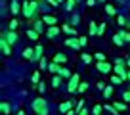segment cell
Returning a JSON list of instances; mask_svg holds the SVG:
<instances>
[{
  "mask_svg": "<svg viewBox=\"0 0 130 115\" xmlns=\"http://www.w3.org/2000/svg\"><path fill=\"white\" fill-rule=\"evenodd\" d=\"M32 111H35L37 115H48V113H50V107H48L46 98L38 96L37 100H32Z\"/></svg>",
  "mask_w": 130,
  "mask_h": 115,
  "instance_id": "cell-1",
  "label": "cell"
},
{
  "mask_svg": "<svg viewBox=\"0 0 130 115\" xmlns=\"http://www.w3.org/2000/svg\"><path fill=\"white\" fill-rule=\"evenodd\" d=\"M0 52L2 56H12V44L6 38V31H2V38H0Z\"/></svg>",
  "mask_w": 130,
  "mask_h": 115,
  "instance_id": "cell-2",
  "label": "cell"
},
{
  "mask_svg": "<svg viewBox=\"0 0 130 115\" xmlns=\"http://www.w3.org/2000/svg\"><path fill=\"white\" fill-rule=\"evenodd\" d=\"M78 84H80V75L73 73V77L69 79V84H67V90L73 94V92H78Z\"/></svg>",
  "mask_w": 130,
  "mask_h": 115,
  "instance_id": "cell-3",
  "label": "cell"
},
{
  "mask_svg": "<svg viewBox=\"0 0 130 115\" xmlns=\"http://www.w3.org/2000/svg\"><path fill=\"white\" fill-rule=\"evenodd\" d=\"M96 71L107 75V73H111V71H113V65H111L107 60H105V62H98V63H96Z\"/></svg>",
  "mask_w": 130,
  "mask_h": 115,
  "instance_id": "cell-4",
  "label": "cell"
},
{
  "mask_svg": "<svg viewBox=\"0 0 130 115\" xmlns=\"http://www.w3.org/2000/svg\"><path fill=\"white\" fill-rule=\"evenodd\" d=\"M65 46H69L71 50H80V40H78V37H69L67 40H65Z\"/></svg>",
  "mask_w": 130,
  "mask_h": 115,
  "instance_id": "cell-5",
  "label": "cell"
},
{
  "mask_svg": "<svg viewBox=\"0 0 130 115\" xmlns=\"http://www.w3.org/2000/svg\"><path fill=\"white\" fill-rule=\"evenodd\" d=\"M59 31H61V29L57 27V25H50V27L46 29V37H48V38H56L57 35H59Z\"/></svg>",
  "mask_w": 130,
  "mask_h": 115,
  "instance_id": "cell-6",
  "label": "cell"
},
{
  "mask_svg": "<svg viewBox=\"0 0 130 115\" xmlns=\"http://www.w3.org/2000/svg\"><path fill=\"white\" fill-rule=\"evenodd\" d=\"M61 69H63V65H61V63H56V62H50V63H48V71H50V73H54V75H59Z\"/></svg>",
  "mask_w": 130,
  "mask_h": 115,
  "instance_id": "cell-7",
  "label": "cell"
},
{
  "mask_svg": "<svg viewBox=\"0 0 130 115\" xmlns=\"http://www.w3.org/2000/svg\"><path fill=\"white\" fill-rule=\"evenodd\" d=\"M61 31H63L65 35H69V37H77V29L71 27V23H63L61 25Z\"/></svg>",
  "mask_w": 130,
  "mask_h": 115,
  "instance_id": "cell-8",
  "label": "cell"
},
{
  "mask_svg": "<svg viewBox=\"0 0 130 115\" xmlns=\"http://www.w3.org/2000/svg\"><path fill=\"white\" fill-rule=\"evenodd\" d=\"M75 104H77V102H73V100H69V102H61L59 104V111H61V113H67L69 109L75 107Z\"/></svg>",
  "mask_w": 130,
  "mask_h": 115,
  "instance_id": "cell-9",
  "label": "cell"
},
{
  "mask_svg": "<svg viewBox=\"0 0 130 115\" xmlns=\"http://www.w3.org/2000/svg\"><path fill=\"white\" fill-rule=\"evenodd\" d=\"M6 38H8V42L13 46L17 42V33H15V31H12V29H8V31H6Z\"/></svg>",
  "mask_w": 130,
  "mask_h": 115,
  "instance_id": "cell-10",
  "label": "cell"
},
{
  "mask_svg": "<svg viewBox=\"0 0 130 115\" xmlns=\"http://www.w3.org/2000/svg\"><path fill=\"white\" fill-rule=\"evenodd\" d=\"M42 54H44V48H42L40 44H37L35 46V60H32V62H40L42 58H44Z\"/></svg>",
  "mask_w": 130,
  "mask_h": 115,
  "instance_id": "cell-11",
  "label": "cell"
},
{
  "mask_svg": "<svg viewBox=\"0 0 130 115\" xmlns=\"http://www.w3.org/2000/svg\"><path fill=\"white\" fill-rule=\"evenodd\" d=\"M44 19H37V21H35V25H32V29H37V31H38V33H46V29H44Z\"/></svg>",
  "mask_w": 130,
  "mask_h": 115,
  "instance_id": "cell-12",
  "label": "cell"
},
{
  "mask_svg": "<svg viewBox=\"0 0 130 115\" xmlns=\"http://www.w3.org/2000/svg\"><path fill=\"white\" fill-rule=\"evenodd\" d=\"M25 35H27L31 40H38V37H40V33H38L37 29H32V27H31V29H27V33H25Z\"/></svg>",
  "mask_w": 130,
  "mask_h": 115,
  "instance_id": "cell-13",
  "label": "cell"
},
{
  "mask_svg": "<svg viewBox=\"0 0 130 115\" xmlns=\"http://www.w3.org/2000/svg\"><path fill=\"white\" fill-rule=\"evenodd\" d=\"M52 62H56V63H61V65H65V63H67V56H65V54H56V56H54V60Z\"/></svg>",
  "mask_w": 130,
  "mask_h": 115,
  "instance_id": "cell-14",
  "label": "cell"
},
{
  "mask_svg": "<svg viewBox=\"0 0 130 115\" xmlns=\"http://www.w3.org/2000/svg\"><path fill=\"white\" fill-rule=\"evenodd\" d=\"M23 58L29 60V62H32V60H35V48H25L23 50Z\"/></svg>",
  "mask_w": 130,
  "mask_h": 115,
  "instance_id": "cell-15",
  "label": "cell"
},
{
  "mask_svg": "<svg viewBox=\"0 0 130 115\" xmlns=\"http://www.w3.org/2000/svg\"><path fill=\"white\" fill-rule=\"evenodd\" d=\"M0 111H2V115H10V113H12L10 102H0Z\"/></svg>",
  "mask_w": 130,
  "mask_h": 115,
  "instance_id": "cell-16",
  "label": "cell"
},
{
  "mask_svg": "<svg viewBox=\"0 0 130 115\" xmlns=\"http://www.w3.org/2000/svg\"><path fill=\"white\" fill-rule=\"evenodd\" d=\"M10 12H12L13 16H17V13L21 12V4L17 2V0H12V6H10Z\"/></svg>",
  "mask_w": 130,
  "mask_h": 115,
  "instance_id": "cell-17",
  "label": "cell"
},
{
  "mask_svg": "<svg viewBox=\"0 0 130 115\" xmlns=\"http://www.w3.org/2000/svg\"><path fill=\"white\" fill-rule=\"evenodd\" d=\"M42 19H44V23L48 25V27H50V25H56V23H57V17H56V16H44Z\"/></svg>",
  "mask_w": 130,
  "mask_h": 115,
  "instance_id": "cell-18",
  "label": "cell"
},
{
  "mask_svg": "<svg viewBox=\"0 0 130 115\" xmlns=\"http://www.w3.org/2000/svg\"><path fill=\"white\" fill-rule=\"evenodd\" d=\"M88 33H90V37H96V35H98V23L90 21V25H88Z\"/></svg>",
  "mask_w": 130,
  "mask_h": 115,
  "instance_id": "cell-19",
  "label": "cell"
},
{
  "mask_svg": "<svg viewBox=\"0 0 130 115\" xmlns=\"http://www.w3.org/2000/svg\"><path fill=\"white\" fill-rule=\"evenodd\" d=\"M61 81H63V77H61V75H54V77H52V86H54V88H59Z\"/></svg>",
  "mask_w": 130,
  "mask_h": 115,
  "instance_id": "cell-20",
  "label": "cell"
},
{
  "mask_svg": "<svg viewBox=\"0 0 130 115\" xmlns=\"http://www.w3.org/2000/svg\"><path fill=\"white\" fill-rule=\"evenodd\" d=\"M113 44H115V46H122V44H124V38L121 37V33H117V35L113 37Z\"/></svg>",
  "mask_w": 130,
  "mask_h": 115,
  "instance_id": "cell-21",
  "label": "cell"
},
{
  "mask_svg": "<svg viewBox=\"0 0 130 115\" xmlns=\"http://www.w3.org/2000/svg\"><path fill=\"white\" fill-rule=\"evenodd\" d=\"M113 106L117 107L119 111H126V109H128V104H126V102H113Z\"/></svg>",
  "mask_w": 130,
  "mask_h": 115,
  "instance_id": "cell-22",
  "label": "cell"
},
{
  "mask_svg": "<svg viewBox=\"0 0 130 115\" xmlns=\"http://www.w3.org/2000/svg\"><path fill=\"white\" fill-rule=\"evenodd\" d=\"M75 6H77V0H67V2H65V10H67V12H73V8Z\"/></svg>",
  "mask_w": 130,
  "mask_h": 115,
  "instance_id": "cell-23",
  "label": "cell"
},
{
  "mask_svg": "<svg viewBox=\"0 0 130 115\" xmlns=\"http://www.w3.org/2000/svg\"><path fill=\"white\" fill-rule=\"evenodd\" d=\"M105 13H107V16H117V8L111 6V4H107L105 6Z\"/></svg>",
  "mask_w": 130,
  "mask_h": 115,
  "instance_id": "cell-24",
  "label": "cell"
},
{
  "mask_svg": "<svg viewBox=\"0 0 130 115\" xmlns=\"http://www.w3.org/2000/svg\"><path fill=\"white\" fill-rule=\"evenodd\" d=\"M32 84H35V86H37L38 84V82H40V69H38V71H35V73H32Z\"/></svg>",
  "mask_w": 130,
  "mask_h": 115,
  "instance_id": "cell-25",
  "label": "cell"
},
{
  "mask_svg": "<svg viewBox=\"0 0 130 115\" xmlns=\"http://www.w3.org/2000/svg\"><path fill=\"white\" fill-rule=\"evenodd\" d=\"M122 81H124V79H122L121 75H117V73H115V75H111V82H113V84H121Z\"/></svg>",
  "mask_w": 130,
  "mask_h": 115,
  "instance_id": "cell-26",
  "label": "cell"
},
{
  "mask_svg": "<svg viewBox=\"0 0 130 115\" xmlns=\"http://www.w3.org/2000/svg\"><path fill=\"white\" fill-rule=\"evenodd\" d=\"M105 29H107V25H105V23L102 21V23L98 25V37H103V33H105Z\"/></svg>",
  "mask_w": 130,
  "mask_h": 115,
  "instance_id": "cell-27",
  "label": "cell"
},
{
  "mask_svg": "<svg viewBox=\"0 0 130 115\" xmlns=\"http://www.w3.org/2000/svg\"><path fill=\"white\" fill-rule=\"evenodd\" d=\"M113 96V86H105L103 88V98H111Z\"/></svg>",
  "mask_w": 130,
  "mask_h": 115,
  "instance_id": "cell-28",
  "label": "cell"
},
{
  "mask_svg": "<svg viewBox=\"0 0 130 115\" xmlns=\"http://www.w3.org/2000/svg\"><path fill=\"white\" fill-rule=\"evenodd\" d=\"M61 77H63V79H71V77H73V73H71V71L69 69H67V67H63V69H61Z\"/></svg>",
  "mask_w": 130,
  "mask_h": 115,
  "instance_id": "cell-29",
  "label": "cell"
},
{
  "mask_svg": "<svg viewBox=\"0 0 130 115\" xmlns=\"http://www.w3.org/2000/svg\"><path fill=\"white\" fill-rule=\"evenodd\" d=\"M119 33H121V37L124 38V42H130V31H124V29H121Z\"/></svg>",
  "mask_w": 130,
  "mask_h": 115,
  "instance_id": "cell-30",
  "label": "cell"
},
{
  "mask_svg": "<svg viewBox=\"0 0 130 115\" xmlns=\"http://www.w3.org/2000/svg\"><path fill=\"white\" fill-rule=\"evenodd\" d=\"M86 90H88V82H86V81H80V84H78V92L82 94V92H86Z\"/></svg>",
  "mask_w": 130,
  "mask_h": 115,
  "instance_id": "cell-31",
  "label": "cell"
},
{
  "mask_svg": "<svg viewBox=\"0 0 130 115\" xmlns=\"http://www.w3.org/2000/svg\"><path fill=\"white\" fill-rule=\"evenodd\" d=\"M102 109H103V106L96 104V106H94V109H92V115H102Z\"/></svg>",
  "mask_w": 130,
  "mask_h": 115,
  "instance_id": "cell-32",
  "label": "cell"
},
{
  "mask_svg": "<svg viewBox=\"0 0 130 115\" xmlns=\"http://www.w3.org/2000/svg\"><path fill=\"white\" fill-rule=\"evenodd\" d=\"M92 58H94V56H90V54H86V52H84V54L80 56V60H82L84 63H90V62H92Z\"/></svg>",
  "mask_w": 130,
  "mask_h": 115,
  "instance_id": "cell-33",
  "label": "cell"
},
{
  "mask_svg": "<svg viewBox=\"0 0 130 115\" xmlns=\"http://www.w3.org/2000/svg\"><path fill=\"white\" fill-rule=\"evenodd\" d=\"M17 27H19V21H17V19H12V21H10V25H8V29H12V31H15Z\"/></svg>",
  "mask_w": 130,
  "mask_h": 115,
  "instance_id": "cell-34",
  "label": "cell"
},
{
  "mask_svg": "<svg viewBox=\"0 0 130 115\" xmlns=\"http://www.w3.org/2000/svg\"><path fill=\"white\" fill-rule=\"evenodd\" d=\"M117 23H119V25H122V27H126V23H128V21H126V17H124V16H117Z\"/></svg>",
  "mask_w": 130,
  "mask_h": 115,
  "instance_id": "cell-35",
  "label": "cell"
},
{
  "mask_svg": "<svg viewBox=\"0 0 130 115\" xmlns=\"http://www.w3.org/2000/svg\"><path fill=\"white\" fill-rule=\"evenodd\" d=\"M94 58H96L98 62H105V54H102V52H96V54H94Z\"/></svg>",
  "mask_w": 130,
  "mask_h": 115,
  "instance_id": "cell-36",
  "label": "cell"
},
{
  "mask_svg": "<svg viewBox=\"0 0 130 115\" xmlns=\"http://www.w3.org/2000/svg\"><path fill=\"white\" fill-rule=\"evenodd\" d=\"M82 107H84V100H77V104H75V109H77V111H80Z\"/></svg>",
  "mask_w": 130,
  "mask_h": 115,
  "instance_id": "cell-37",
  "label": "cell"
},
{
  "mask_svg": "<svg viewBox=\"0 0 130 115\" xmlns=\"http://www.w3.org/2000/svg\"><path fill=\"white\" fill-rule=\"evenodd\" d=\"M122 100H124L126 104L130 102V88H128V90H126V92H122Z\"/></svg>",
  "mask_w": 130,
  "mask_h": 115,
  "instance_id": "cell-38",
  "label": "cell"
},
{
  "mask_svg": "<svg viewBox=\"0 0 130 115\" xmlns=\"http://www.w3.org/2000/svg\"><path fill=\"white\" fill-rule=\"evenodd\" d=\"M37 90L40 92V94H42V92L46 90V86H44V82H38V84H37Z\"/></svg>",
  "mask_w": 130,
  "mask_h": 115,
  "instance_id": "cell-39",
  "label": "cell"
},
{
  "mask_svg": "<svg viewBox=\"0 0 130 115\" xmlns=\"http://www.w3.org/2000/svg\"><path fill=\"white\" fill-rule=\"evenodd\" d=\"M40 69H48V62H46L44 58L40 60Z\"/></svg>",
  "mask_w": 130,
  "mask_h": 115,
  "instance_id": "cell-40",
  "label": "cell"
},
{
  "mask_svg": "<svg viewBox=\"0 0 130 115\" xmlns=\"http://www.w3.org/2000/svg\"><path fill=\"white\" fill-rule=\"evenodd\" d=\"M78 40H80V46H86V44H88V38H86V37H78Z\"/></svg>",
  "mask_w": 130,
  "mask_h": 115,
  "instance_id": "cell-41",
  "label": "cell"
},
{
  "mask_svg": "<svg viewBox=\"0 0 130 115\" xmlns=\"http://www.w3.org/2000/svg\"><path fill=\"white\" fill-rule=\"evenodd\" d=\"M96 86H98V88H100V90H102V92H103V88H105V86H107V84H105V82H102V81H100V82H98V84H96Z\"/></svg>",
  "mask_w": 130,
  "mask_h": 115,
  "instance_id": "cell-42",
  "label": "cell"
},
{
  "mask_svg": "<svg viewBox=\"0 0 130 115\" xmlns=\"http://www.w3.org/2000/svg\"><path fill=\"white\" fill-rule=\"evenodd\" d=\"M78 115H90V111H88V109H86V107H82V109H80V111H78Z\"/></svg>",
  "mask_w": 130,
  "mask_h": 115,
  "instance_id": "cell-43",
  "label": "cell"
},
{
  "mask_svg": "<svg viewBox=\"0 0 130 115\" xmlns=\"http://www.w3.org/2000/svg\"><path fill=\"white\" fill-rule=\"evenodd\" d=\"M65 115H78V111H77V109H75V107H73V109H69V111H67V113H65Z\"/></svg>",
  "mask_w": 130,
  "mask_h": 115,
  "instance_id": "cell-44",
  "label": "cell"
},
{
  "mask_svg": "<svg viewBox=\"0 0 130 115\" xmlns=\"http://www.w3.org/2000/svg\"><path fill=\"white\" fill-rule=\"evenodd\" d=\"M46 2H48V4H52V6H57V4H59L57 0H46Z\"/></svg>",
  "mask_w": 130,
  "mask_h": 115,
  "instance_id": "cell-45",
  "label": "cell"
},
{
  "mask_svg": "<svg viewBox=\"0 0 130 115\" xmlns=\"http://www.w3.org/2000/svg\"><path fill=\"white\" fill-rule=\"evenodd\" d=\"M86 4H88V6H94V4H96V0H86Z\"/></svg>",
  "mask_w": 130,
  "mask_h": 115,
  "instance_id": "cell-46",
  "label": "cell"
},
{
  "mask_svg": "<svg viewBox=\"0 0 130 115\" xmlns=\"http://www.w3.org/2000/svg\"><path fill=\"white\" fill-rule=\"evenodd\" d=\"M17 115H25V111H23V109H19V111H17Z\"/></svg>",
  "mask_w": 130,
  "mask_h": 115,
  "instance_id": "cell-47",
  "label": "cell"
},
{
  "mask_svg": "<svg viewBox=\"0 0 130 115\" xmlns=\"http://www.w3.org/2000/svg\"><path fill=\"white\" fill-rule=\"evenodd\" d=\"M126 63H128V69H130V58H128V60H126Z\"/></svg>",
  "mask_w": 130,
  "mask_h": 115,
  "instance_id": "cell-48",
  "label": "cell"
},
{
  "mask_svg": "<svg viewBox=\"0 0 130 115\" xmlns=\"http://www.w3.org/2000/svg\"><path fill=\"white\" fill-rule=\"evenodd\" d=\"M57 2H59V4H63V2H67V0H57Z\"/></svg>",
  "mask_w": 130,
  "mask_h": 115,
  "instance_id": "cell-49",
  "label": "cell"
},
{
  "mask_svg": "<svg viewBox=\"0 0 130 115\" xmlns=\"http://www.w3.org/2000/svg\"><path fill=\"white\" fill-rule=\"evenodd\" d=\"M126 27H128V29H130V21H128V23H126Z\"/></svg>",
  "mask_w": 130,
  "mask_h": 115,
  "instance_id": "cell-50",
  "label": "cell"
},
{
  "mask_svg": "<svg viewBox=\"0 0 130 115\" xmlns=\"http://www.w3.org/2000/svg\"><path fill=\"white\" fill-rule=\"evenodd\" d=\"M128 81H130V69H128Z\"/></svg>",
  "mask_w": 130,
  "mask_h": 115,
  "instance_id": "cell-51",
  "label": "cell"
},
{
  "mask_svg": "<svg viewBox=\"0 0 130 115\" xmlns=\"http://www.w3.org/2000/svg\"><path fill=\"white\" fill-rule=\"evenodd\" d=\"M98 2H102V4H103V2H105V0H98Z\"/></svg>",
  "mask_w": 130,
  "mask_h": 115,
  "instance_id": "cell-52",
  "label": "cell"
},
{
  "mask_svg": "<svg viewBox=\"0 0 130 115\" xmlns=\"http://www.w3.org/2000/svg\"><path fill=\"white\" fill-rule=\"evenodd\" d=\"M128 88H130V86H128Z\"/></svg>",
  "mask_w": 130,
  "mask_h": 115,
  "instance_id": "cell-53",
  "label": "cell"
}]
</instances>
